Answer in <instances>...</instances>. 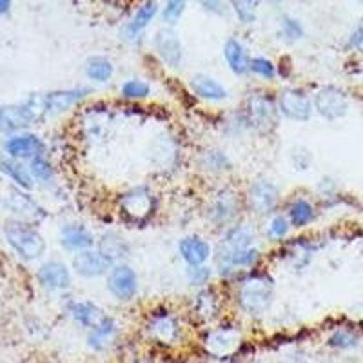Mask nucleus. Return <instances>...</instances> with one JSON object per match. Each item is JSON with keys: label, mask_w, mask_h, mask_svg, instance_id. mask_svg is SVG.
<instances>
[{"label": "nucleus", "mask_w": 363, "mask_h": 363, "mask_svg": "<svg viewBox=\"0 0 363 363\" xmlns=\"http://www.w3.org/2000/svg\"><path fill=\"white\" fill-rule=\"evenodd\" d=\"M209 277L211 271L207 267H203V265H196V267H191L189 271H187V278H189V281L193 285L206 284V281L209 280Z\"/></svg>", "instance_id": "obj_39"}, {"label": "nucleus", "mask_w": 363, "mask_h": 363, "mask_svg": "<svg viewBox=\"0 0 363 363\" xmlns=\"http://www.w3.org/2000/svg\"><path fill=\"white\" fill-rule=\"evenodd\" d=\"M349 45H351V48H362L363 45V24L358 26V28L354 29V33H352L351 38H349Z\"/></svg>", "instance_id": "obj_41"}, {"label": "nucleus", "mask_w": 363, "mask_h": 363, "mask_svg": "<svg viewBox=\"0 0 363 363\" xmlns=\"http://www.w3.org/2000/svg\"><path fill=\"white\" fill-rule=\"evenodd\" d=\"M115 335H116V322L113 320V318L106 316L102 323H99L95 329H91L89 336H87V343H89L91 349H95V351H104V349L111 343L113 336Z\"/></svg>", "instance_id": "obj_21"}, {"label": "nucleus", "mask_w": 363, "mask_h": 363, "mask_svg": "<svg viewBox=\"0 0 363 363\" xmlns=\"http://www.w3.org/2000/svg\"><path fill=\"white\" fill-rule=\"evenodd\" d=\"M213 215H215V218L218 220V222L231 218V216L235 215V203H233V200L229 199V196H222V194H220L218 202L215 203V209H213Z\"/></svg>", "instance_id": "obj_35"}, {"label": "nucleus", "mask_w": 363, "mask_h": 363, "mask_svg": "<svg viewBox=\"0 0 363 363\" xmlns=\"http://www.w3.org/2000/svg\"><path fill=\"white\" fill-rule=\"evenodd\" d=\"M255 247V233L252 229L245 225L233 227L231 231L227 233L223 242L220 244L218 252H235V251H245V249Z\"/></svg>", "instance_id": "obj_17"}, {"label": "nucleus", "mask_w": 363, "mask_h": 363, "mask_svg": "<svg viewBox=\"0 0 363 363\" xmlns=\"http://www.w3.org/2000/svg\"><path fill=\"white\" fill-rule=\"evenodd\" d=\"M287 231H289V222L284 216H277L269 225V235L272 238H281V236L287 235Z\"/></svg>", "instance_id": "obj_40"}, {"label": "nucleus", "mask_w": 363, "mask_h": 363, "mask_svg": "<svg viewBox=\"0 0 363 363\" xmlns=\"http://www.w3.org/2000/svg\"><path fill=\"white\" fill-rule=\"evenodd\" d=\"M180 249L182 258L187 262L189 267H196V265H202L203 262L209 258L211 247L206 240L196 238V236H189V238H184L178 245Z\"/></svg>", "instance_id": "obj_15"}, {"label": "nucleus", "mask_w": 363, "mask_h": 363, "mask_svg": "<svg viewBox=\"0 0 363 363\" xmlns=\"http://www.w3.org/2000/svg\"><path fill=\"white\" fill-rule=\"evenodd\" d=\"M44 113V96H31L22 104L0 108V131L15 133L35 124Z\"/></svg>", "instance_id": "obj_2"}, {"label": "nucleus", "mask_w": 363, "mask_h": 363, "mask_svg": "<svg viewBox=\"0 0 363 363\" xmlns=\"http://www.w3.org/2000/svg\"><path fill=\"white\" fill-rule=\"evenodd\" d=\"M4 235L8 244L11 245L24 260H37L44 255L45 242L37 229L29 225V223L11 220L4 225Z\"/></svg>", "instance_id": "obj_1"}, {"label": "nucleus", "mask_w": 363, "mask_h": 363, "mask_svg": "<svg viewBox=\"0 0 363 363\" xmlns=\"http://www.w3.org/2000/svg\"><path fill=\"white\" fill-rule=\"evenodd\" d=\"M358 343V336L351 333V330H336L335 335L329 338V345L336 347V349H352Z\"/></svg>", "instance_id": "obj_31"}, {"label": "nucleus", "mask_w": 363, "mask_h": 363, "mask_svg": "<svg viewBox=\"0 0 363 363\" xmlns=\"http://www.w3.org/2000/svg\"><path fill=\"white\" fill-rule=\"evenodd\" d=\"M203 165H206V169L209 171H222V169H229V158L225 157L223 151H207L203 155Z\"/></svg>", "instance_id": "obj_30"}, {"label": "nucleus", "mask_w": 363, "mask_h": 363, "mask_svg": "<svg viewBox=\"0 0 363 363\" xmlns=\"http://www.w3.org/2000/svg\"><path fill=\"white\" fill-rule=\"evenodd\" d=\"M281 31L289 40H300L303 37V26L293 17H284L281 18Z\"/></svg>", "instance_id": "obj_36"}, {"label": "nucleus", "mask_w": 363, "mask_h": 363, "mask_svg": "<svg viewBox=\"0 0 363 363\" xmlns=\"http://www.w3.org/2000/svg\"><path fill=\"white\" fill-rule=\"evenodd\" d=\"M149 93H151V87H149V84L142 82V80H128L122 86V95L125 99H145Z\"/></svg>", "instance_id": "obj_32"}, {"label": "nucleus", "mask_w": 363, "mask_h": 363, "mask_svg": "<svg viewBox=\"0 0 363 363\" xmlns=\"http://www.w3.org/2000/svg\"><path fill=\"white\" fill-rule=\"evenodd\" d=\"M6 206L9 207V211H13V213H17V215L24 216V218H29V220L42 218V216H44L40 207H38L33 200L29 199V196H26V194L22 193L9 194Z\"/></svg>", "instance_id": "obj_24"}, {"label": "nucleus", "mask_w": 363, "mask_h": 363, "mask_svg": "<svg viewBox=\"0 0 363 363\" xmlns=\"http://www.w3.org/2000/svg\"><path fill=\"white\" fill-rule=\"evenodd\" d=\"M89 87H74V89L53 91L44 96V115H60L67 111L71 106L89 95Z\"/></svg>", "instance_id": "obj_10"}, {"label": "nucleus", "mask_w": 363, "mask_h": 363, "mask_svg": "<svg viewBox=\"0 0 363 363\" xmlns=\"http://www.w3.org/2000/svg\"><path fill=\"white\" fill-rule=\"evenodd\" d=\"M191 89L206 100H223L227 96L225 87L207 74H194L191 79Z\"/></svg>", "instance_id": "obj_19"}, {"label": "nucleus", "mask_w": 363, "mask_h": 363, "mask_svg": "<svg viewBox=\"0 0 363 363\" xmlns=\"http://www.w3.org/2000/svg\"><path fill=\"white\" fill-rule=\"evenodd\" d=\"M281 115L296 122H307L313 115V102L301 89H285L278 100Z\"/></svg>", "instance_id": "obj_6"}, {"label": "nucleus", "mask_w": 363, "mask_h": 363, "mask_svg": "<svg viewBox=\"0 0 363 363\" xmlns=\"http://www.w3.org/2000/svg\"><path fill=\"white\" fill-rule=\"evenodd\" d=\"M151 330H153L155 335L160 340L169 342V340H173L174 335H177V325H174V322L167 316V314H164V316L155 318L153 323H151Z\"/></svg>", "instance_id": "obj_29"}, {"label": "nucleus", "mask_w": 363, "mask_h": 363, "mask_svg": "<svg viewBox=\"0 0 363 363\" xmlns=\"http://www.w3.org/2000/svg\"><path fill=\"white\" fill-rule=\"evenodd\" d=\"M277 108L271 102V99L262 95H255L249 99V120L256 128L272 129L277 125Z\"/></svg>", "instance_id": "obj_12"}, {"label": "nucleus", "mask_w": 363, "mask_h": 363, "mask_svg": "<svg viewBox=\"0 0 363 363\" xmlns=\"http://www.w3.org/2000/svg\"><path fill=\"white\" fill-rule=\"evenodd\" d=\"M31 174H33L35 178H38V180H51L53 178V167H51V164L48 160H45L44 157H35L31 158Z\"/></svg>", "instance_id": "obj_34"}, {"label": "nucleus", "mask_w": 363, "mask_h": 363, "mask_svg": "<svg viewBox=\"0 0 363 363\" xmlns=\"http://www.w3.org/2000/svg\"><path fill=\"white\" fill-rule=\"evenodd\" d=\"M249 69L255 71L256 74H260V77H264V79H269V80L274 79V74H277V67H274V64H272L269 58H264V57L251 58Z\"/></svg>", "instance_id": "obj_33"}, {"label": "nucleus", "mask_w": 363, "mask_h": 363, "mask_svg": "<svg viewBox=\"0 0 363 363\" xmlns=\"http://www.w3.org/2000/svg\"><path fill=\"white\" fill-rule=\"evenodd\" d=\"M207 345L215 354H225L238 345V335L235 330L220 329L207 338Z\"/></svg>", "instance_id": "obj_26"}, {"label": "nucleus", "mask_w": 363, "mask_h": 363, "mask_svg": "<svg viewBox=\"0 0 363 363\" xmlns=\"http://www.w3.org/2000/svg\"><path fill=\"white\" fill-rule=\"evenodd\" d=\"M289 215H291V222H293V225L301 227V225H306V223H309L311 220L314 218V211L309 202H306V200H298V202H294L293 207H291Z\"/></svg>", "instance_id": "obj_28"}, {"label": "nucleus", "mask_w": 363, "mask_h": 363, "mask_svg": "<svg viewBox=\"0 0 363 363\" xmlns=\"http://www.w3.org/2000/svg\"><path fill=\"white\" fill-rule=\"evenodd\" d=\"M4 149L11 158H35L42 155L44 144L35 135H21L8 138L4 144Z\"/></svg>", "instance_id": "obj_14"}, {"label": "nucleus", "mask_w": 363, "mask_h": 363, "mask_svg": "<svg viewBox=\"0 0 363 363\" xmlns=\"http://www.w3.org/2000/svg\"><path fill=\"white\" fill-rule=\"evenodd\" d=\"M69 313L77 322L82 323L84 327H89V329H95L106 318L102 309L96 307L95 303H91V301H74L69 306Z\"/></svg>", "instance_id": "obj_18"}, {"label": "nucleus", "mask_w": 363, "mask_h": 363, "mask_svg": "<svg viewBox=\"0 0 363 363\" xmlns=\"http://www.w3.org/2000/svg\"><path fill=\"white\" fill-rule=\"evenodd\" d=\"M108 289L118 300H131L138 289V278L136 272L129 265H115L109 271Z\"/></svg>", "instance_id": "obj_7"}, {"label": "nucleus", "mask_w": 363, "mask_h": 363, "mask_svg": "<svg viewBox=\"0 0 363 363\" xmlns=\"http://www.w3.org/2000/svg\"><path fill=\"white\" fill-rule=\"evenodd\" d=\"M223 57H225L227 64L231 67L233 73L236 74H244L245 71L249 69V57H247V51L238 40L235 38H229L223 45Z\"/></svg>", "instance_id": "obj_20"}, {"label": "nucleus", "mask_w": 363, "mask_h": 363, "mask_svg": "<svg viewBox=\"0 0 363 363\" xmlns=\"http://www.w3.org/2000/svg\"><path fill=\"white\" fill-rule=\"evenodd\" d=\"M184 9H186V2H182V0L180 2H178V0H171V2L165 4L164 11H162V18H164L165 22H169V24H174V22L182 17Z\"/></svg>", "instance_id": "obj_38"}, {"label": "nucleus", "mask_w": 363, "mask_h": 363, "mask_svg": "<svg viewBox=\"0 0 363 363\" xmlns=\"http://www.w3.org/2000/svg\"><path fill=\"white\" fill-rule=\"evenodd\" d=\"M11 8V2L9 0H0V15H6Z\"/></svg>", "instance_id": "obj_42"}, {"label": "nucleus", "mask_w": 363, "mask_h": 363, "mask_svg": "<svg viewBox=\"0 0 363 363\" xmlns=\"http://www.w3.org/2000/svg\"><path fill=\"white\" fill-rule=\"evenodd\" d=\"M274 287L272 281L265 277H251L242 281L238 291L240 307L247 314H262L271 307Z\"/></svg>", "instance_id": "obj_3"}, {"label": "nucleus", "mask_w": 363, "mask_h": 363, "mask_svg": "<svg viewBox=\"0 0 363 363\" xmlns=\"http://www.w3.org/2000/svg\"><path fill=\"white\" fill-rule=\"evenodd\" d=\"M120 209L131 222H145L155 209V196L147 187H136L122 196Z\"/></svg>", "instance_id": "obj_4"}, {"label": "nucleus", "mask_w": 363, "mask_h": 363, "mask_svg": "<svg viewBox=\"0 0 363 363\" xmlns=\"http://www.w3.org/2000/svg\"><path fill=\"white\" fill-rule=\"evenodd\" d=\"M113 258H109L106 252L102 251H80L79 255L73 258L74 271L82 274L86 278H95L104 274V272L111 271Z\"/></svg>", "instance_id": "obj_8"}, {"label": "nucleus", "mask_w": 363, "mask_h": 363, "mask_svg": "<svg viewBox=\"0 0 363 363\" xmlns=\"http://www.w3.org/2000/svg\"><path fill=\"white\" fill-rule=\"evenodd\" d=\"M113 71H115V67H113L109 58L106 57L87 58L86 74L91 80H95V82H108V80L113 77Z\"/></svg>", "instance_id": "obj_27"}, {"label": "nucleus", "mask_w": 363, "mask_h": 363, "mask_svg": "<svg viewBox=\"0 0 363 363\" xmlns=\"http://www.w3.org/2000/svg\"><path fill=\"white\" fill-rule=\"evenodd\" d=\"M249 207L258 215H264L272 211V207L277 206L278 202V189L271 182H255L249 189Z\"/></svg>", "instance_id": "obj_11"}, {"label": "nucleus", "mask_w": 363, "mask_h": 363, "mask_svg": "<svg viewBox=\"0 0 363 363\" xmlns=\"http://www.w3.org/2000/svg\"><path fill=\"white\" fill-rule=\"evenodd\" d=\"M0 171L8 174L13 182H17L18 186L24 187V189H31L33 187V177H31V173L26 169L24 165L18 164L15 158L0 155Z\"/></svg>", "instance_id": "obj_22"}, {"label": "nucleus", "mask_w": 363, "mask_h": 363, "mask_svg": "<svg viewBox=\"0 0 363 363\" xmlns=\"http://www.w3.org/2000/svg\"><path fill=\"white\" fill-rule=\"evenodd\" d=\"M38 281L44 285L45 289L62 291L71 285L69 269L60 262H48L38 269Z\"/></svg>", "instance_id": "obj_13"}, {"label": "nucleus", "mask_w": 363, "mask_h": 363, "mask_svg": "<svg viewBox=\"0 0 363 363\" xmlns=\"http://www.w3.org/2000/svg\"><path fill=\"white\" fill-rule=\"evenodd\" d=\"M155 48L158 55L169 67H180L182 64V44L177 31L171 28L158 29L155 35Z\"/></svg>", "instance_id": "obj_9"}, {"label": "nucleus", "mask_w": 363, "mask_h": 363, "mask_svg": "<svg viewBox=\"0 0 363 363\" xmlns=\"http://www.w3.org/2000/svg\"><path fill=\"white\" fill-rule=\"evenodd\" d=\"M60 244L69 251H87L95 244V238L84 225H66L60 233Z\"/></svg>", "instance_id": "obj_16"}, {"label": "nucleus", "mask_w": 363, "mask_h": 363, "mask_svg": "<svg viewBox=\"0 0 363 363\" xmlns=\"http://www.w3.org/2000/svg\"><path fill=\"white\" fill-rule=\"evenodd\" d=\"M258 258V249L251 247L245 251H235V252H218V265L220 271L227 272L235 267H244V265L255 264Z\"/></svg>", "instance_id": "obj_23"}, {"label": "nucleus", "mask_w": 363, "mask_h": 363, "mask_svg": "<svg viewBox=\"0 0 363 363\" xmlns=\"http://www.w3.org/2000/svg\"><path fill=\"white\" fill-rule=\"evenodd\" d=\"M256 2H233L236 15H238L240 22L244 24H251L256 18Z\"/></svg>", "instance_id": "obj_37"}, {"label": "nucleus", "mask_w": 363, "mask_h": 363, "mask_svg": "<svg viewBox=\"0 0 363 363\" xmlns=\"http://www.w3.org/2000/svg\"><path fill=\"white\" fill-rule=\"evenodd\" d=\"M158 8L155 2H145L142 8H138V11L135 13V17L133 21L129 22L128 28H125V33H128L129 38H135L147 28V24L153 21V17L157 15Z\"/></svg>", "instance_id": "obj_25"}, {"label": "nucleus", "mask_w": 363, "mask_h": 363, "mask_svg": "<svg viewBox=\"0 0 363 363\" xmlns=\"http://www.w3.org/2000/svg\"><path fill=\"white\" fill-rule=\"evenodd\" d=\"M314 108L323 118L327 120H336L342 118L349 109V100L343 95V91L338 87L327 86L320 89L314 96Z\"/></svg>", "instance_id": "obj_5"}]
</instances>
